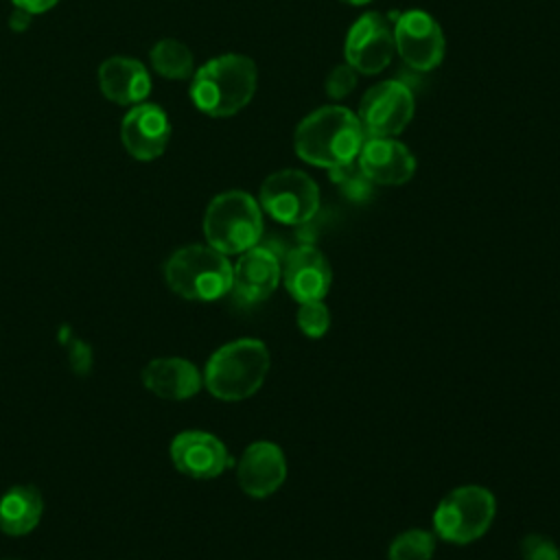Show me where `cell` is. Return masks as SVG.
Masks as SVG:
<instances>
[{
    "label": "cell",
    "mask_w": 560,
    "mask_h": 560,
    "mask_svg": "<svg viewBox=\"0 0 560 560\" xmlns=\"http://www.w3.org/2000/svg\"><path fill=\"white\" fill-rule=\"evenodd\" d=\"M31 20H33V15H31L28 11L15 9V11L11 13V18H9V26H11V31L22 33V31H26V28L31 26Z\"/></svg>",
    "instance_id": "27"
},
{
    "label": "cell",
    "mask_w": 560,
    "mask_h": 560,
    "mask_svg": "<svg viewBox=\"0 0 560 560\" xmlns=\"http://www.w3.org/2000/svg\"><path fill=\"white\" fill-rule=\"evenodd\" d=\"M98 88L116 105H138L151 92V77L138 59L109 57L98 68Z\"/></svg>",
    "instance_id": "18"
},
{
    "label": "cell",
    "mask_w": 560,
    "mask_h": 560,
    "mask_svg": "<svg viewBox=\"0 0 560 560\" xmlns=\"http://www.w3.org/2000/svg\"><path fill=\"white\" fill-rule=\"evenodd\" d=\"M359 72L350 63H337L324 79V90L332 101H341L354 92Z\"/></svg>",
    "instance_id": "23"
},
{
    "label": "cell",
    "mask_w": 560,
    "mask_h": 560,
    "mask_svg": "<svg viewBox=\"0 0 560 560\" xmlns=\"http://www.w3.org/2000/svg\"><path fill=\"white\" fill-rule=\"evenodd\" d=\"M357 164L363 175L378 186H400L416 173L413 153L396 138L383 136L365 138Z\"/></svg>",
    "instance_id": "14"
},
{
    "label": "cell",
    "mask_w": 560,
    "mask_h": 560,
    "mask_svg": "<svg viewBox=\"0 0 560 560\" xmlns=\"http://www.w3.org/2000/svg\"><path fill=\"white\" fill-rule=\"evenodd\" d=\"M298 328L302 330V335L317 339L324 337L330 328V313L328 306L324 304V300H313V302H302L295 315Z\"/></svg>",
    "instance_id": "22"
},
{
    "label": "cell",
    "mask_w": 560,
    "mask_h": 560,
    "mask_svg": "<svg viewBox=\"0 0 560 560\" xmlns=\"http://www.w3.org/2000/svg\"><path fill=\"white\" fill-rule=\"evenodd\" d=\"M392 26L396 52L411 70L429 72L442 63L446 42L442 26L431 13L422 9H409L398 13Z\"/></svg>",
    "instance_id": "8"
},
{
    "label": "cell",
    "mask_w": 560,
    "mask_h": 560,
    "mask_svg": "<svg viewBox=\"0 0 560 560\" xmlns=\"http://www.w3.org/2000/svg\"><path fill=\"white\" fill-rule=\"evenodd\" d=\"M164 278L177 295L210 302L232 291V262L210 245H186L171 254Z\"/></svg>",
    "instance_id": "5"
},
{
    "label": "cell",
    "mask_w": 560,
    "mask_h": 560,
    "mask_svg": "<svg viewBox=\"0 0 560 560\" xmlns=\"http://www.w3.org/2000/svg\"><path fill=\"white\" fill-rule=\"evenodd\" d=\"M15 4V9H22V11H28L31 15H37V13H44L48 9H52L59 0H11Z\"/></svg>",
    "instance_id": "26"
},
{
    "label": "cell",
    "mask_w": 560,
    "mask_h": 560,
    "mask_svg": "<svg viewBox=\"0 0 560 560\" xmlns=\"http://www.w3.org/2000/svg\"><path fill=\"white\" fill-rule=\"evenodd\" d=\"M282 280V262L267 245H254L232 265V295L243 304L267 300Z\"/></svg>",
    "instance_id": "12"
},
{
    "label": "cell",
    "mask_w": 560,
    "mask_h": 560,
    "mask_svg": "<svg viewBox=\"0 0 560 560\" xmlns=\"http://www.w3.org/2000/svg\"><path fill=\"white\" fill-rule=\"evenodd\" d=\"M330 179L350 197L359 199L363 197V192H368L370 188V179L363 175V171L359 168L357 160L352 164H346V166H339V168H332L330 171Z\"/></svg>",
    "instance_id": "24"
},
{
    "label": "cell",
    "mask_w": 560,
    "mask_h": 560,
    "mask_svg": "<svg viewBox=\"0 0 560 560\" xmlns=\"http://www.w3.org/2000/svg\"><path fill=\"white\" fill-rule=\"evenodd\" d=\"M343 52L346 63H350L359 74L383 72L396 52L392 22L376 11L363 13L350 26Z\"/></svg>",
    "instance_id": "10"
},
{
    "label": "cell",
    "mask_w": 560,
    "mask_h": 560,
    "mask_svg": "<svg viewBox=\"0 0 560 560\" xmlns=\"http://www.w3.org/2000/svg\"><path fill=\"white\" fill-rule=\"evenodd\" d=\"M280 282L298 304L324 300L332 282V269L315 245L304 243L287 252Z\"/></svg>",
    "instance_id": "13"
},
{
    "label": "cell",
    "mask_w": 560,
    "mask_h": 560,
    "mask_svg": "<svg viewBox=\"0 0 560 560\" xmlns=\"http://www.w3.org/2000/svg\"><path fill=\"white\" fill-rule=\"evenodd\" d=\"M44 501L33 486H13L0 499V529L9 536H24L37 527Z\"/></svg>",
    "instance_id": "19"
},
{
    "label": "cell",
    "mask_w": 560,
    "mask_h": 560,
    "mask_svg": "<svg viewBox=\"0 0 560 560\" xmlns=\"http://www.w3.org/2000/svg\"><path fill=\"white\" fill-rule=\"evenodd\" d=\"M238 486L254 499L273 494L287 479V459L278 444L260 440L249 444L236 464Z\"/></svg>",
    "instance_id": "16"
},
{
    "label": "cell",
    "mask_w": 560,
    "mask_h": 560,
    "mask_svg": "<svg viewBox=\"0 0 560 560\" xmlns=\"http://www.w3.org/2000/svg\"><path fill=\"white\" fill-rule=\"evenodd\" d=\"M497 512V501L481 486H459L451 490L433 512L435 534L453 545H468L481 538Z\"/></svg>",
    "instance_id": "6"
},
{
    "label": "cell",
    "mask_w": 560,
    "mask_h": 560,
    "mask_svg": "<svg viewBox=\"0 0 560 560\" xmlns=\"http://www.w3.org/2000/svg\"><path fill=\"white\" fill-rule=\"evenodd\" d=\"M416 112V101L411 90L400 81H381L372 85L359 105V122L365 136L396 138L407 129Z\"/></svg>",
    "instance_id": "9"
},
{
    "label": "cell",
    "mask_w": 560,
    "mask_h": 560,
    "mask_svg": "<svg viewBox=\"0 0 560 560\" xmlns=\"http://www.w3.org/2000/svg\"><path fill=\"white\" fill-rule=\"evenodd\" d=\"M269 350L260 339L243 337L212 352L203 370V385L219 400L254 396L269 372Z\"/></svg>",
    "instance_id": "3"
},
{
    "label": "cell",
    "mask_w": 560,
    "mask_h": 560,
    "mask_svg": "<svg viewBox=\"0 0 560 560\" xmlns=\"http://www.w3.org/2000/svg\"><path fill=\"white\" fill-rule=\"evenodd\" d=\"M258 203L278 223L304 225L319 210V188L304 171L282 168L265 177Z\"/></svg>",
    "instance_id": "7"
},
{
    "label": "cell",
    "mask_w": 560,
    "mask_h": 560,
    "mask_svg": "<svg viewBox=\"0 0 560 560\" xmlns=\"http://www.w3.org/2000/svg\"><path fill=\"white\" fill-rule=\"evenodd\" d=\"M359 116L343 105H324L304 116L293 133V149L300 160L317 168L352 164L365 142Z\"/></svg>",
    "instance_id": "1"
},
{
    "label": "cell",
    "mask_w": 560,
    "mask_h": 560,
    "mask_svg": "<svg viewBox=\"0 0 560 560\" xmlns=\"http://www.w3.org/2000/svg\"><path fill=\"white\" fill-rule=\"evenodd\" d=\"M339 2H346L350 7H363V4H370L372 0H339Z\"/></svg>",
    "instance_id": "28"
},
{
    "label": "cell",
    "mask_w": 560,
    "mask_h": 560,
    "mask_svg": "<svg viewBox=\"0 0 560 560\" xmlns=\"http://www.w3.org/2000/svg\"><path fill=\"white\" fill-rule=\"evenodd\" d=\"M171 459L179 472L192 479L219 477L230 466L225 444L206 431H184L171 442Z\"/></svg>",
    "instance_id": "15"
},
{
    "label": "cell",
    "mask_w": 560,
    "mask_h": 560,
    "mask_svg": "<svg viewBox=\"0 0 560 560\" xmlns=\"http://www.w3.org/2000/svg\"><path fill=\"white\" fill-rule=\"evenodd\" d=\"M151 66L153 70L164 79H188L195 74V59L186 44L179 39H160L151 52Z\"/></svg>",
    "instance_id": "20"
},
{
    "label": "cell",
    "mask_w": 560,
    "mask_h": 560,
    "mask_svg": "<svg viewBox=\"0 0 560 560\" xmlns=\"http://www.w3.org/2000/svg\"><path fill=\"white\" fill-rule=\"evenodd\" d=\"M142 383L160 398L186 400L201 389L203 374L188 359L160 357L147 363L142 370Z\"/></svg>",
    "instance_id": "17"
},
{
    "label": "cell",
    "mask_w": 560,
    "mask_h": 560,
    "mask_svg": "<svg viewBox=\"0 0 560 560\" xmlns=\"http://www.w3.org/2000/svg\"><path fill=\"white\" fill-rule=\"evenodd\" d=\"M523 560H560L558 545L542 534H527L521 540Z\"/></svg>",
    "instance_id": "25"
},
{
    "label": "cell",
    "mask_w": 560,
    "mask_h": 560,
    "mask_svg": "<svg viewBox=\"0 0 560 560\" xmlns=\"http://www.w3.org/2000/svg\"><path fill=\"white\" fill-rule=\"evenodd\" d=\"M120 140L131 158L151 162L160 158L171 140V120L158 103L131 105L120 122Z\"/></svg>",
    "instance_id": "11"
},
{
    "label": "cell",
    "mask_w": 560,
    "mask_h": 560,
    "mask_svg": "<svg viewBox=\"0 0 560 560\" xmlns=\"http://www.w3.org/2000/svg\"><path fill=\"white\" fill-rule=\"evenodd\" d=\"M435 551V538L427 529L400 532L387 549V560H431Z\"/></svg>",
    "instance_id": "21"
},
{
    "label": "cell",
    "mask_w": 560,
    "mask_h": 560,
    "mask_svg": "<svg viewBox=\"0 0 560 560\" xmlns=\"http://www.w3.org/2000/svg\"><path fill=\"white\" fill-rule=\"evenodd\" d=\"M262 210L258 199L245 190L217 195L203 214V234L210 247L221 254H243L260 243Z\"/></svg>",
    "instance_id": "4"
},
{
    "label": "cell",
    "mask_w": 560,
    "mask_h": 560,
    "mask_svg": "<svg viewBox=\"0 0 560 560\" xmlns=\"http://www.w3.org/2000/svg\"><path fill=\"white\" fill-rule=\"evenodd\" d=\"M256 85L258 70L254 59L238 52H225L195 70L190 98L199 112L212 118H228L249 105Z\"/></svg>",
    "instance_id": "2"
}]
</instances>
